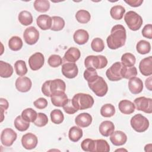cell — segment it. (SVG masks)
I'll return each instance as SVG.
<instances>
[{"instance_id": "6da1fadb", "label": "cell", "mask_w": 152, "mask_h": 152, "mask_svg": "<svg viewBox=\"0 0 152 152\" xmlns=\"http://www.w3.org/2000/svg\"><path fill=\"white\" fill-rule=\"evenodd\" d=\"M126 39L125 28L121 24H116L112 28L110 34L106 39V42L109 49L115 50L123 46Z\"/></svg>"}, {"instance_id": "7a4b0ae2", "label": "cell", "mask_w": 152, "mask_h": 152, "mask_svg": "<svg viewBox=\"0 0 152 152\" xmlns=\"http://www.w3.org/2000/svg\"><path fill=\"white\" fill-rule=\"evenodd\" d=\"M66 90L65 83L61 79L46 81L42 86V92L47 97H51L53 94Z\"/></svg>"}, {"instance_id": "3957f363", "label": "cell", "mask_w": 152, "mask_h": 152, "mask_svg": "<svg viewBox=\"0 0 152 152\" xmlns=\"http://www.w3.org/2000/svg\"><path fill=\"white\" fill-rule=\"evenodd\" d=\"M71 100L72 104L78 110L91 108L94 102L91 95L83 93L75 94Z\"/></svg>"}, {"instance_id": "277c9868", "label": "cell", "mask_w": 152, "mask_h": 152, "mask_svg": "<svg viewBox=\"0 0 152 152\" xmlns=\"http://www.w3.org/2000/svg\"><path fill=\"white\" fill-rule=\"evenodd\" d=\"M88 86L93 92L99 97L104 96L108 90V86L106 82L103 77L100 76H98L93 81L88 82Z\"/></svg>"}, {"instance_id": "5b68a950", "label": "cell", "mask_w": 152, "mask_h": 152, "mask_svg": "<svg viewBox=\"0 0 152 152\" xmlns=\"http://www.w3.org/2000/svg\"><path fill=\"white\" fill-rule=\"evenodd\" d=\"M124 20L128 28L132 31L139 30L143 23L142 17L133 11H129L125 14Z\"/></svg>"}, {"instance_id": "8992f818", "label": "cell", "mask_w": 152, "mask_h": 152, "mask_svg": "<svg viewBox=\"0 0 152 152\" xmlns=\"http://www.w3.org/2000/svg\"><path fill=\"white\" fill-rule=\"evenodd\" d=\"M107 65V58L103 55H89L84 60V65L87 68L102 69Z\"/></svg>"}, {"instance_id": "52a82bcc", "label": "cell", "mask_w": 152, "mask_h": 152, "mask_svg": "<svg viewBox=\"0 0 152 152\" xmlns=\"http://www.w3.org/2000/svg\"><path fill=\"white\" fill-rule=\"evenodd\" d=\"M131 127L138 132H143L149 127V121L144 116L138 113L132 116L130 121Z\"/></svg>"}, {"instance_id": "ba28073f", "label": "cell", "mask_w": 152, "mask_h": 152, "mask_svg": "<svg viewBox=\"0 0 152 152\" xmlns=\"http://www.w3.org/2000/svg\"><path fill=\"white\" fill-rule=\"evenodd\" d=\"M123 65L120 62H116L113 64L106 72V75L108 80L111 81H117L122 80Z\"/></svg>"}, {"instance_id": "9c48e42d", "label": "cell", "mask_w": 152, "mask_h": 152, "mask_svg": "<svg viewBox=\"0 0 152 152\" xmlns=\"http://www.w3.org/2000/svg\"><path fill=\"white\" fill-rule=\"evenodd\" d=\"M135 107L138 110L142 111L146 113H152V99L145 97H139L134 101Z\"/></svg>"}, {"instance_id": "30bf717a", "label": "cell", "mask_w": 152, "mask_h": 152, "mask_svg": "<svg viewBox=\"0 0 152 152\" xmlns=\"http://www.w3.org/2000/svg\"><path fill=\"white\" fill-rule=\"evenodd\" d=\"M17 137V133L11 128H7L2 130L1 134V141L2 145L10 147L12 145Z\"/></svg>"}, {"instance_id": "8fae6325", "label": "cell", "mask_w": 152, "mask_h": 152, "mask_svg": "<svg viewBox=\"0 0 152 152\" xmlns=\"http://www.w3.org/2000/svg\"><path fill=\"white\" fill-rule=\"evenodd\" d=\"M23 37L25 42L29 45H34L39 39V32L33 26L26 28L23 33Z\"/></svg>"}, {"instance_id": "7c38bea8", "label": "cell", "mask_w": 152, "mask_h": 152, "mask_svg": "<svg viewBox=\"0 0 152 152\" xmlns=\"http://www.w3.org/2000/svg\"><path fill=\"white\" fill-rule=\"evenodd\" d=\"M45 57L40 52H36L28 59V65L33 71H37L40 69L44 65Z\"/></svg>"}, {"instance_id": "4fadbf2b", "label": "cell", "mask_w": 152, "mask_h": 152, "mask_svg": "<svg viewBox=\"0 0 152 152\" xmlns=\"http://www.w3.org/2000/svg\"><path fill=\"white\" fill-rule=\"evenodd\" d=\"M62 74L67 78H74L78 73V69L75 63L66 62L62 65L61 68Z\"/></svg>"}, {"instance_id": "5bb4252c", "label": "cell", "mask_w": 152, "mask_h": 152, "mask_svg": "<svg viewBox=\"0 0 152 152\" xmlns=\"http://www.w3.org/2000/svg\"><path fill=\"white\" fill-rule=\"evenodd\" d=\"M38 143L37 137L33 134L28 132L23 135L21 144L23 147L27 150L34 148Z\"/></svg>"}, {"instance_id": "9a60e30c", "label": "cell", "mask_w": 152, "mask_h": 152, "mask_svg": "<svg viewBox=\"0 0 152 152\" xmlns=\"http://www.w3.org/2000/svg\"><path fill=\"white\" fill-rule=\"evenodd\" d=\"M15 85L18 91L26 93L31 89L32 82L27 77H20L17 78Z\"/></svg>"}, {"instance_id": "2e32d148", "label": "cell", "mask_w": 152, "mask_h": 152, "mask_svg": "<svg viewBox=\"0 0 152 152\" xmlns=\"http://www.w3.org/2000/svg\"><path fill=\"white\" fill-rule=\"evenodd\" d=\"M139 69L144 76H150L152 74V56L142 59L139 64Z\"/></svg>"}, {"instance_id": "e0dca14e", "label": "cell", "mask_w": 152, "mask_h": 152, "mask_svg": "<svg viewBox=\"0 0 152 152\" xmlns=\"http://www.w3.org/2000/svg\"><path fill=\"white\" fill-rule=\"evenodd\" d=\"M128 88L130 92L134 94L140 93L143 89L142 81L138 77H133L128 81Z\"/></svg>"}, {"instance_id": "ac0fdd59", "label": "cell", "mask_w": 152, "mask_h": 152, "mask_svg": "<svg viewBox=\"0 0 152 152\" xmlns=\"http://www.w3.org/2000/svg\"><path fill=\"white\" fill-rule=\"evenodd\" d=\"M110 140L114 145L121 146L126 142L127 136L121 131H115L110 135Z\"/></svg>"}, {"instance_id": "d6986e66", "label": "cell", "mask_w": 152, "mask_h": 152, "mask_svg": "<svg viewBox=\"0 0 152 152\" xmlns=\"http://www.w3.org/2000/svg\"><path fill=\"white\" fill-rule=\"evenodd\" d=\"M68 99L65 93L63 91L57 92L50 97L52 104L57 107H63L68 102Z\"/></svg>"}, {"instance_id": "ffe728a7", "label": "cell", "mask_w": 152, "mask_h": 152, "mask_svg": "<svg viewBox=\"0 0 152 152\" xmlns=\"http://www.w3.org/2000/svg\"><path fill=\"white\" fill-rule=\"evenodd\" d=\"M92 116L88 113L84 112L78 115L75 119V123L81 128H86L90 125L92 122Z\"/></svg>"}, {"instance_id": "44dd1931", "label": "cell", "mask_w": 152, "mask_h": 152, "mask_svg": "<svg viewBox=\"0 0 152 152\" xmlns=\"http://www.w3.org/2000/svg\"><path fill=\"white\" fill-rule=\"evenodd\" d=\"M52 23V17L46 14H41L39 15L36 19L37 25L43 30L50 29Z\"/></svg>"}, {"instance_id": "7402d4cb", "label": "cell", "mask_w": 152, "mask_h": 152, "mask_svg": "<svg viewBox=\"0 0 152 152\" xmlns=\"http://www.w3.org/2000/svg\"><path fill=\"white\" fill-rule=\"evenodd\" d=\"M81 56L80 50L75 47L69 48L66 52L65 53L64 56V59L68 62L75 63L79 59Z\"/></svg>"}, {"instance_id": "603a6c76", "label": "cell", "mask_w": 152, "mask_h": 152, "mask_svg": "<svg viewBox=\"0 0 152 152\" xmlns=\"http://www.w3.org/2000/svg\"><path fill=\"white\" fill-rule=\"evenodd\" d=\"M73 39L77 44L82 45L88 42L89 39V34L87 31L86 30L78 29L74 32Z\"/></svg>"}, {"instance_id": "cb8c5ba5", "label": "cell", "mask_w": 152, "mask_h": 152, "mask_svg": "<svg viewBox=\"0 0 152 152\" xmlns=\"http://www.w3.org/2000/svg\"><path fill=\"white\" fill-rule=\"evenodd\" d=\"M99 132L104 137H109L115 130L114 124L110 121H103L99 126Z\"/></svg>"}, {"instance_id": "d4e9b609", "label": "cell", "mask_w": 152, "mask_h": 152, "mask_svg": "<svg viewBox=\"0 0 152 152\" xmlns=\"http://www.w3.org/2000/svg\"><path fill=\"white\" fill-rule=\"evenodd\" d=\"M118 108L120 112L125 115H130L135 111L134 104L128 100H122L120 101L118 104Z\"/></svg>"}, {"instance_id": "484cf974", "label": "cell", "mask_w": 152, "mask_h": 152, "mask_svg": "<svg viewBox=\"0 0 152 152\" xmlns=\"http://www.w3.org/2000/svg\"><path fill=\"white\" fill-rule=\"evenodd\" d=\"M13 68L11 64L0 61V76L2 78H9L13 74Z\"/></svg>"}, {"instance_id": "4316f807", "label": "cell", "mask_w": 152, "mask_h": 152, "mask_svg": "<svg viewBox=\"0 0 152 152\" xmlns=\"http://www.w3.org/2000/svg\"><path fill=\"white\" fill-rule=\"evenodd\" d=\"M83 132L81 128L78 126H72L68 132L69 139L72 142L78 141L83 137Z\"/></svg>"}, {"instance_id": "83f0119b", "label": "cell", "mask_w": 152, "mask_h": 152, "mask_svg": "<svg viewBox=\"0 0 152 152\" xmlns=\"http://www.w3.org/2000/svg\"><path fill=\"white\" fill-rule=\"evenodd\" d=\"M125 12V9L122 5H117L113 6L110 10L111 17L116 20H120L122 18Z\"/></svg>"}, {"instance_id": "f1b7e54d", "label": "cell", "mask_w": 152, "mask_h": 152, "mask_svg": "<svg viewBox=\"0 0 152 152\" xmlns=\"http://www.w3.org/2000/svg\"><path fill=\"white\" fill-rule=\"evenodd\" d=\"M18 19L19 22L23 26H28L33 23V16L28 11L24 10L21 11L18 15Z\"/></svg>"}, {"instance_id": "f546056e", "label": "cell", "mask_w": 152, "mask_h": 152, "mask_svg": "<svg viewBox=\"0 0 152 152\" xmlns=\"http://www.w3.org/2000/svg\"><path fill=\"white\" fill-rule=\"evenodd\" d=\"M94 152H109L110 151V146L108 142L102 139L94 140Z\"/></svg>"}, {"instance_id": "4dcf8cb0", "label": "cell", "mask_w": 152, "mask_h": 152, "mask_svg": "<svg viewBox=\"0 0 152 152\" xmlns=\"http://www.w3.org/2000/svg\"><path fill=\"white\" fill-rule=\"evenodd\" d=\"M21 116L25 121L33 123L36 119L37 113L32 108H27L22 111Z\"/></svg>"}, {"instance_id": "1f68e13d", "label": "cell", "mask_w": 152, "mask_h": 152, "mask_svg": "<svg viewBox=\"0 0 152 152\" xmlns=\"http://www.w3.org/2000/svg\"><path fill=\"white\" fill-rule=\"evenodd\" d=\"M23 41L21 39L17 36L11 37L8 41V46L13 51H18L23 47Z\"/></svg>"}, {"instance_id": "d6a6232c", "label": "cell", "mask_w": 152, "mask_h": 152, "mask_svg": "<svg viewBox=\"0 0 152 152\" xmlns=\"http://www.w3.org/2000/svg\"><path fill=\"white\" fill-rule=\"evenodd\" d=\"M15 128L19 131L23 132L26 131L30 126V122L25 121L21 116H18L15 118L14 122Z\"/></svg>"}, {"instance_id": "836d02e7", "label": "cell", "mask_w": 152, "mask_h": 152, "mask_svg": "<svg viewBox=\"0 0 152 152\" xmlns=\"http://www.w3.org/2000/svg\"><path fill=\"white\" fill-rule=\"evenodd\" d=\"M136 50L141 55L148 53L151 50V45L150 42L144 40H140L136 45Z\"/></svg>"}, {"instance_id": "e575fe53", "label": "cell", "mask_w": 152, "mask_h": 152, "mask_svg": "<svg viewBox=\"0 0 152 152\" xmlns=\"http://www.w3.org/2000/svg\"><path fill=\"white\" fill-rule=\"evenodd\" d=\"M33 5L34 9L40 12H45L50 8V2L48 0H36Z\"/></svg>"}, {"instance_id": "d590c367", "label": "cell", "mask_w": 152, "mask_h": 152, "mask_svg": "<svg viewBox=\"0 0 152 152\" xmlns=\"http://www.w3.org/2000/svg\"><path fill=\"white\" fill-rule=\"evenodd\" d=\"M52 20L51 30L58 31L64 28L65 26V21L62 17L59 16H53L52 17Z\"/></svg>"}, {"instance_id": "8d00e7d4", "label": "cell", "mask_w": 152, "mask_h": 152, "mask_svg": "<svg viewBox=\"0 0 152 152\" xmlns=\"http://www.w3.org/2000/svg\"><path fill=\"white\" fill-rule=\"evenodd\" d=\"M75 18L78 22L81 24H86L90 21L91 19V15L88 11L80 10L76 12Z\"/></svg>"}, {"instance_id": "74e56055", "label": "cell", "mask_w": 152, "mask_h": 152, "mask_svg": "<svg viewBox=\"0 0 152 152\" xmlns=\"http://www.w3.org/2000/svg\"><path fill=\"white\" fill-rule=\"evenodd\" d=\"M14 68L16 74L18 76L23 77L27 72V68L25 61L23 60H18L14 64Z\"/></svg>"}, {"instance_id": "f35d334b", "label": "cell", "mask_w": 152, "mask_h": 152, "mask_svg": "<svg viewBox=\"0 0 152 152\" xmlns=\"http://www.w3.org/2000/svg\"><path fill=\"white\" fill-rule=\"evenodd\" d=\"M115 113V108L113 105L107 103L103 105L100 109V114L104 118H110Z\"/></svg>"}, {"instance_id": "ab89813d", "label": "cell", "mask_w": 152, "mask_h": 152, "mask_svg": "<svg viewBox=\"0 0 152 152\" xmlns=\"http://www.w3.org/2000/svg\"><path fill=\"white\" fill-rule=\"evenodd\" d=\"M136 62L135 56L131 53H125L121 56V63L125 66H134Z\"/></svg>"}, {"instance_id": "60d3db41", "label": "cell", "mask_w": 152, "mask_h": 152, "mask_svg": "<svg viewBox=\"0 0 152 152\" xmlns=\"http://www.w3.org/2000/svg\"><path fill=\"white\" fill-rule=\"evenodd\" d=\"M122 75L123 78L131 79L137 75V69L134 66L129 67L123 65Z\"/></svg>"}, {"instance_id": "b9f144b4", "label": "cell", "mask_w": 152, "mask_h": 152, "mask_svg": "<svg viewBox=\"0 0 152 152\" xmlns=\"http://www.w3.org/2000/svg\"><path fill=\"white\" fill-rule=\"evenodd\" d=\"M51 121L55 124H61L64 119V116L62 111L59 109L53 110L50 114Z\"/></svg>"}, {"instance_id": "7bdbcfd3", "label": "cell", "mask_w": 152, "mask_h": 152, "mask_svg": "<svg viewBox=\"0 0 152 152\" xmlns=\"http://www.w3.org/2000/svg\"><path fill=\"white\" fill-rule=\"evenodd\" d=\"M91 48L92 50L96 52H102L104 48L103 40L99 37L94 38L91 43Z\"/></svg>"}, {"instance_id": "ee69618b", "label": "cell", "mask_w": 152, "mask_h": 152, "mask_svg": "<svg viewBox=\"0 0 152 152\" xmlns=\"http://www.w3.org/2000/svg\"><path fill=\"white\" fill-rule=\"evenodd\" d=\"M83 76L84 79L88 83L94 80L96 78L98 77L99 75L97 74V72L96 69H94L92 68H88L84 71Z\"/></svg>"}, {"instance_id": "f6af8a7d", "label": "cell", "mask_w": 152, "mask_h": 152, "mask_svg": "<svg viewBox=\"0 0 152 152\" xmlns=\"http://www.w3.org/2000/svg\"><path fill=\"white\" fill-rule=\"evenodd\" d=\"M62 59L59 55H50L48 59V63L51 67L56 68L60 66L62 64Z\"/></svg>"}, {"instance_id": "bcb514c9", "label": "cell", "mask_w": 152, "mask_h": 152, "mask_svg": "<svg viewBox=\"0 0 152 152\" xmlns=\"http://www.w3.org/2000/svg\"><path fill=\"white\" fill-rule=\"evenodd\" d=\"M94 140L90 138H86L81 143V147L83 150L85 151L94 152Z\"/></svg>"}, {"instance_id": "7dc6e473", "label": "cell", "mask_w": 152, "mask_h": 152, "mask_svg": "<svg viewBox=\"0 0 152 152\" xmlns=\"http://www.w3.org/2000/svg\"><path fill=\"white\" fill-rule=\"evenodd\" d=\"M48 122V118L46 114L44 113H38L36 119L33 124L39 127H42L45 126Z\"/></svg>"}, {"instance_id": "c3c4849f", "label": "cell", "mask_w": 152, "mask_h": 152, "mask_svg": "<svg viewBox=\"0 0 152 152\" xmlns=\"http://www.w3.org/2000/svg\"><path fill=\"white\" fill-rule=\"evenodd\" d=\"M64 111L68 114H74L78 111V110L74 106L71 99H68V102L62 107Z\"/></svg>"}, {"instance_id": "681fc988", "label": "cell", "mask_w": 152, "mask_h": 152, "mask_svg": "<svg viewBox=\"0 0 152 152\" xmlns=\"http://www.w3.org/2000/svg\"><path fill=\"white\" fill-rule=\"evenodd\" d=\"M33 104L37 109H43L47 107L48 103L45 98L40 97L33 102Z\"/></svg>"}, {"instance_id": "f907efd6", "label": "cell", "mask_w": 152, "mask_h": 152, "mask_svg": "<svg viewBox=\"0 0 152 152\" xmlns=\"http://www.w3.org/2000/svg\"><path fill=\"white\" fill-rule=\"evenodd\" d=\"M142 36L149 39H152V25L151 24H146L142 30Z\"/></svg>"}, {"instance_id": "816d5d0a", "label": "cell", "mask_w": 152, "mask_h": 152, "mask_svg": "<svg viewBox=\"0 0 152 152\" xmlns=\"http://www.w3.org/2000/svg\"><path fill=\"white\" fill-rule=\"evenodd\" d=\"M125 2L132 7H138L143 3V0H125Z\"/></svg>"}, {"instance_id": "f5cc1de1", "label": "cell", "mask_w": 152, "mask_h": 152, "mask_svg": "<svg viewBox=\"0 0 152 152\" xmlns=\"http://www.w3.org/2000/svg\"><path fill=\"white\" fill-rule=\"evenodd\" d=\"M9 107V103L7 99H4V98H1L0 99V108L1 110H6L8 109Z\"/></svg>"}, {"instance_id": "db71d44e", "label": "cell", "mask_w": 152, "mask_h": 152, "mask_svg": "<svg viewBox=\"0 0 152 152\" xmlns=\"http://www.w3.org/2000/svg\"><path fill=\"white\" fill-rule=\"evenodd\" d=\"M145 83L146 88L149 91H151L152 90V84H151V76H149V77L145 80Z\"/></svg>"}, {"instance_id": "11a10c76", "label": "cell", "mask_w": 152, "mask_h": 152, "mask_svg": "<svg viewBox=\"0 0 152 152\" xmlns=\"http://www.w3.org/2000/svg\"><path fill=\"white\" fill-rule=\"evenodd\" d=\"M127 151L126 149H118V150H116V151Z\"/></svg>"}]
</instances>
